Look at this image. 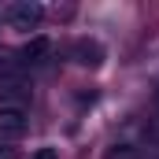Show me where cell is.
<instances>
[{
  "mask_svg": "<svg viewBox=\"0 0 159 159\" xmlns=\"http://www.w3.org/2000/svg\"><path fill=\"white\" fill-rule=\"evenodd\" d=\"M30 74L19 67L15 56H0V107H15V111H26L30 104Z\"/></svg>",
  "mask_w": 159,
  "mask_h": 159,
  "instance_id": "6da1fadb",
  "label": "cell"
},
{
  "mask_svg": "<svg viewBox=\"0 0 159 159\" xmlns=\"http://www.w3.org/2000/svg\"><path fill=\"white\" fill-rule=\"evenodd\" d=\"M15 59H19V67L22 70H41V67H48L52 63V41L48 37H30L19 52H15Z\"/></svg>",
  "mask_w": 159,
  "mask_h": 159,
  "instance_id": "277c9868",
  "label": "cell"
},
{
  "mask_svg": "<svg viewBox=\"0 0 159 159\" xmlns=\"http://www.w3.org/2000/svg\"><path fill=\"white\" fill-rule=\"evenodd\" d=\"M104 159H144V152L137 148V144H126V141H115L107 152H104Z\"/></svg>",
  "mask_w": 159,
  "mask_h": 159,
  "instance_id": "8992f818",
  "label": "cell"
},
{
  "mask_svg": "<svg viewBox=\"0 0 159 159\" xmlns=\"http://www.w3.org/2000/svg\"><path fill=\"white\" fill-rule=\"evenodd\" d=\"M34 159H59V148L44 144V148H37V152H34Z\"/></svg>",
  "mask_w": 159,
  "mask_h": 159,
  "instance_id": "52a82bcc",
  "label": "cell"
},
{
  "mask_svg": "<svg viewBox=\"0 0 159 159\" xmlns=\"http://www.w3.org/2000/svg\"><path fill=\"white\" fill-rule=\"evenodd\" d=\"M67 56H70V63H78V67H85V70H96V67L107 59L104 44H100L96 37H74L70 48H67Z\"/></svg>",
  "mask_w": 159,
  "mask_h": 159,
  "instance_id": "3957f363",
  "label": "cell"
},
{
  "mask_svg": "<svg viewBox=\"0 0 159 159\" xmlns=\"http://www.w3.org/2000/svg\"><path fill=\"white\" fill-rule=\"evenodd\" d=\"M0 159H15V148L11 144H0Z\"/></svg>",
  "mask_w": 159,
  "mask_h": 159,
  "instance_id": "ba28073f",
  "label": "cell"
},
{
  "mask_svg": "<svg viewBox=\"0 0 159 159\" xmlns=\"http://www.w3.org/2000/svg\"><path fill=\"white\" fill-rule=\"evenodd\" d=\"M0 19L11 26V30H37L41 19H44V7H41L37 0H15V4H7L4 11H0Z\"/></svg>",
  "mask_w": 159,
  "mask_h": 159,
  "instance_id": "7a4b0ae2",
  "label": "cell"
},
{
  "mask_svg": "<svg viewBox=\"0 0 159 159\" xmlns=\"http://www.w3.org/2000/svg\"><path fill=\"white\" fill-rule=\"evenodd\" d=\"M26 111H15V107H0V144H11L26 133Z\"/></svg>",
  "mask_w": 159,
  "mask_h": 159,
  "instance_id": "5b68a950",
  "label": "cell"
}]
</instances>
